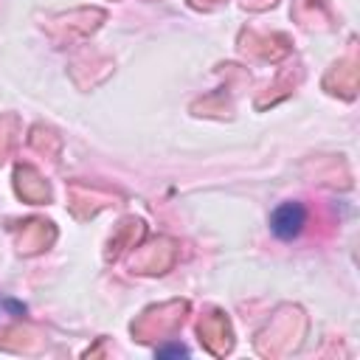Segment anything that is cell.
<instances>
[{"label": "cell", "mask_w": 360, "mask_h": 360, "mask_svg": "<svg viewBox=\"0 0 360 360\" xmlns=\"http://www.w3.org/2000/svg\"><path fill=\"white\" fill-rule=\"evenodd\" d=\"M304 225H307V208L295 200H287V202L276 205L273 214H270V231L281 242L295 239L304 231Z\"/></svg>", "instance_id": "cell-1"}, {"label": "cell", "mask_w": 360, "mask_h": 360, "mask_svg": "<svg viewBox=\"0 0 360 360\" xmlns=\"http://www.w3.org/2000/svg\"><path fill=\"white\" fill-rule=\"evenodd\" d=\"M188 349L186 346H177V343H169V346H160L158 349V357H186Z\"/></svg>", "instance_id": "cell-2"}, {"label": "cell", "mask_w": 360, "mask_h": 360, "mask_svg": "<svg viewBox=\"0 0 360 360\" xmlns=\"http://www.w3.org/2000/svg\"><path fill=\"white\" fill-rule=\"evenodd\" d=\"M6 307H8L11 312H17V315H22V312H25V307H22V304H14V301H6Z\"/></svg>", "instance_id": "cell-3"}]
</instances>
